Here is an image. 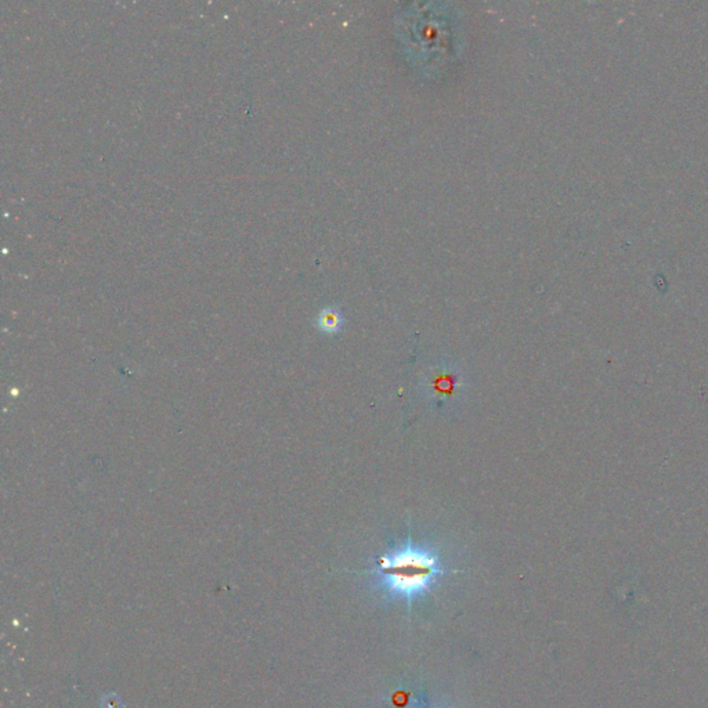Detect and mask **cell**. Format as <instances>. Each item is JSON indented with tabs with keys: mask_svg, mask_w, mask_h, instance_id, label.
I'll use <instances>...</instances> for the list:
<instances>
[{
	"mask_svg": "<svg viewBox=\"0 0 708 708\" xmlns=\"http://www.w3.org/2000/svg\"><path fill=\"white\" fill-rule=\"evenodd\" d=\"M317 325L325 333H335L342 327V316L335 309H324L317 318Z\"/></svg>",
	"mask_w": 708,
	"mask_h": 708,
	"instance_id": "cell-3",
	"label": "cell"
},
{
	"mask_svg": "<svg viewBox=\"0 0 708 708\" xmlns=\"http://www.w3.org/2000/svg\"><path fill=\"white\" fill-rule=\"evenodd\" d=\"M427 400L439 408L453 403L461 392V375L450 364H436L422 382Z\"/></svg>",
	"mask_w": 708,
	"mask_h": 708,
	"instance_id": "cell-2",
	"label": "cell"
},
{
	"mask_svg": "<svg viewBox=\"0 0 708 708\" xmlns=\"http://www.w3.org/2000/svg\"><path fill=\"white\" fill-rule=\"evenodd\" d=\"M439 572L438 557L427 549L412 545L383 555L377 569L393 594L408 599L428 591Z\"/></svg>",
	"mask_w": 708,
	"mask_h": 708,
	"instance_id": "cell-1",
	"label": "cell"
}]
</instances>
